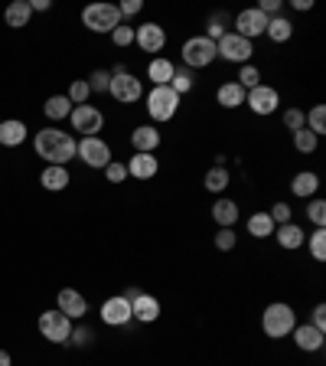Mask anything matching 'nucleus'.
Returning <instances> with one entry per match:
<instances>
[{"instance_id": "6ab92c4d", "label": "nucleus", "mask_w": 326, "mask_h": 366, "mask_svg": "<svg viewBox=\"0 0 326 366\" xmlns=\"http://www.w3.org/2000/svg\"><path fill=\"white\" fill-rule=\"evenodd\" d=\"M274 239L284 252H297V249H303V242H307V232H303V226H297V222H284V226L274 229Z\"/></svg>"}, {"instance_id": "c85d7f7f", "label": "nucleus", "mask_w": 326, "mask_h": 366, "mask_svg": "<svg viewBox=\"0 0 326 366\" xmlns=\"http://www.w3.org/2000/svg\"><path fill=\"white\" fill-rule=\"evenodd\" d=\"M43 112H46L49 122H62V118L72 114V102H69L65 95H49L46 105H43Z\"/></svg>"}, {"instance_id": "f3484780", "label": "nucleus", "mask_w": 326, "mask_h": 366, "mask_svg": "<svg viewBox=\"0 0 326 366\" xmlns=\"http://www.w3.org/2000/svg\"><path fill=\"white\" fill-rule=\"evenodd\" d=\"M160 128L157 124H140V128L130 131V144H134V154H157L160 147Z\"/></svg>"}, {"instance_id": "4be33fe9", "label": "nucleus", "mask_w": 326, "mask_h": 366, "mask_svg": "<svg viewBox=\"0 0 326 366\" xmlns=\"http://www.w3.org/2000/svg\"><path fill=\"white\" fill-rule=\"evenodd\" d=\"M173 72H176V65L167 56H154L147 63V79H150V85H170Z\"/></svg>"}, {"instance_id": "9b49d317", "label": "nucleus", "mask_w": 326, "mask_h": 366, "mask_svg": "<svg viewBox=\"0 0 326 366\" xmlns=\"http://www.w3.org/2000/svg\"><path fill=\"white\" fill-rule=\"evenodd\" d=\"M40 334L46 337L49 343H69L72 321L65 318L62 311H43V314H40Z\"/></svg>"}, {"instance_id": "e433bc0d", "label": "nucleus", "mask_w": 326, "mask_h": 366, "mask_svg": "<svg viewBox=\"0 0 326 366\" xmlns=\"http://www.w3.org/2000/svg\"><path fill=\"white\" fill-rule=\"evenodd\" d=\"M303 245H310V255H313V259L323 262L326 259V229H317Z\"/></svg>"}, {"instance_id": "3c124183", "label": "nucleus", "mask_w": 326, "mask_h": 366, "mask_svg": "<svg viewBox=\"0 0 326 366\" xmlns=\"http://www.w3.org/2000/svg\"><path fill=\"white\" fill-rule=\"evenodd\" d=\"M291 7L293 10H310L313 7V0H291Z\"/></svg>"}, {"instance_id": "39448f33", "label": "nucleus", "mask_w": 326, "mask_h": 366, "mask_svg": "<svg viewBox=\"0 0 326 366\" xmlns=\"http://www.w3.org/2000/svg\"><path fill=\"white\" fill-rule=\"evenodd\" d=\"M82 23L91 33H114V26L121 23L118 4H89L82 10Z\"/></svg>"}, {"instance_id": "de8ad7c7", "label": "nucleus", "mask_w": 326, "mask_h": 366, "mask_svg": "<svg viewBox=\"0 0 326 366\" xmlns=\"http://www.w3.org/2000/svg\"><path fill=\"white\" fill-rule=\"evenodd\" d=\"M91 330L89 327H72V334H69V343H72V347H89L91 343Z\"/></svg>"}, {"instance_id": "2eb2a0df", "label": "nucleus", "mask_w": 326, "mask_h": 366, "mask_svg": "<svg viewBox=\"0 0 326 366\" xmlns=\"http://www.w3.org/2000/svg\"><path fill=\"white\" fill-rule=\"evenodd\" d=\"M56 311H62L69 321H82L85 314H89V301H85V294H79L75 288H62V291L56 294Z\"/></svg>"}, {"instance_id": "7ed1b4c3", "label": "nucleus", "mask_w": 326, "mask_h": 366, "mask_svg": "<svg viewBox=\"0 0 326 366\" xmlns=\"http://www.w3.org/2000/svg\"><path fill=\"white\" fill-rule=\"evenodd\" d=\"M293 327H297V311L284 301L268 304L264 314H261V330H264L271 340H284V337H291Z\"/></svg>"}, {"instance_id": "0eeeda50", "label": "nucleus", "mask_w": 326, "mask_h": 366, "mask_svg": "<svg viewBox=\"0 0 326 366\" xmlns=\"http://www.w3.org/2000/svg\"><path fill=\"white\" fill-rule=\"evenodd\" d=\"M215 53H219V59H225V63L244 65V63H252V56H254V43H248L244 36L228 30L225 36L215 43Z\"/></svg>"}, {"instance_id": "a211bd4d", "label": "nucleus", "mask_w": 326, "mask_h": 366, "mask_svg": "<svg viewBox=\"0 0 326 366\" xmlns=\"http://www.w3.org/2000/svg\"><path fill=\"white\" fill-rule=\"evenodd\" d=\"M130 314H134V321H140V324H154V321H160V301H157L154 294L140 291L134 301H130Z\"/></svg>"}, {"instance_id": "6e6552de", "label": "nucleus", "mask_w": 326, "mask_h": 366, "mask_svg": "<svg viewBox=\"0 0 326 366\" xmlns=\"http://www.w3.org/2000/svg\"><path fill=\"white\" fill-rule=\"evenodd\" d=\"M75 157H79L85 167H91V171H105L108 163L114 161L111 147H108L101 138H82L79 144H75Z\"/></svg>"}, {"instance_id": "8fccbe9b", "label": "nucleus", "mask_w": 326, "mask_h": 366, "mask_svg": "<svg viewBox=\"0 0 326 366\" xmlns=\"http://www.w3.org/2000/svg\"><path fill=\"white\" fill-rule=\"evenodd\" d=\"M52 0H30V10H49Z\"/></svg>"}, {"instance_id": "a878e982", "label": "nucleus", "mask_w": 326, "mask_h": 366, "mask_svg": "<svg viewBox=\"0 0 326 366\" xmlns=\"http://www.w3.org/2000/svg\"><path fill=\"white\" fill-rule=\"evenodd\" d=\"M215 102H219L222 108H242L244 105V89L238 85V82H225V85H219V92H215Z\"/></svg>"}, {"instance_id": "20e7f679", "label": "nucleus", "mask_w": 326, "mask_h": 366, "mask_svg": "<svg viewBox=\"0 0 326 366\" xmlns=\"http://www.w3.org/2000/svg\"><path fill=\"white\" fill-rule=\"evenodd\" d=\"M108 95L121 105H134L144 98V82L137 75H130L124 65H114L111 69V85H108Z\"/></svg>"}, {"instance_id": "ea45409f", "label": "nucleus", "mask_w": 326, "mask_h": 366, "mask_svg": "<svg viewBox=\"0 0 326 366\" xmlns=\"http://www.w3.org/2000/svg\"><path fill=\"white\" fill-rule=\"evenodd\" d=\"M307 216H310V222H313L317 229H323L326 226V203H323V200H310Z\"/></svg>"}, {"instance_id": "9d476101", "label": "nucleus", "mask_w": 326, "mask_h": 366, "mask_svg": "<svg viewBox=\"0 0 326 366\" xmlns=\"http://www.w3.org/2000/svg\"><path fill=\"white\" fill-rule=\"evenodd\" d=\"M69 118H72V128L79 131L82 138H98V131L105 128V114L95 105H75Z\"/></svg>"}, {"instance_id": "c9c22d12", "label": "nucleus", "mask_w": 326, "mask_h": 366, "mask_svg": "<svg viewBox=\"0 0 326 366\" xmlns=\"http://www.w3.org/2000/svg\"><path fill=\"white\" fill-rule=\"evenodd\" d=\"M89 95H91V89H89V82H85V79H75L72 85H69V92H65V98H69L72 105H85V102H89Z\"/></svg>"}, {"instance_id": "4c0bfd02", "label": "nucleus", "mask_w": 326, "mask_h": 366, "mask_svg": "<svg viewBox=\"0 0 326 366\" xmlns=\"http://www.w3.org/2000/svg\"><path fill=\"white\" fill-rule=\"evenodd\" d=\"M85 82H89L91 92H98V95H101V92H108V85H111V72H108V69H95V72H91Z\"/></svg>"}, {"instance_id": "473e14b6", "label": "nucleus", "mask_w": 326, "mask_h": 366, "mask_svg": "<svg viewBox=\"0 0 326 366\" xmlns=\"http://www.w3.org/2000/svg\"><path fill=\"white\" fill-rule=\"evenodd\" d=\"M317 144H320V138L313 134V131H307V128L293 131V147H297L300 154H313V151H317Z\"/></svg>"}, {"instance_id": "aec40b11", "label": "nucleus", "mask_w": 326, "mask_h": 366, "mask_svg": "<svg viewBox=\"0 0 326 366\" xmlns=\"http://www.w3.org/2000/svg\"><path fill=\"white\" fill-rule=\"evenodd\" d=\"M160 173V161L154 154H134L128 161V177L134 180H154Z\"/></svg>"}, {"instance_id": "f704fd0d", "label": "nucleus", "mask_w": 326, "mask_h": 366, "mask_svg": "<svg viewBox=\"0 0 326 366\" xmlns=\"http://www.w3.org/2000/svg\"><path fill=\"white\" fill-rule=\"evenodd\" d=\"M170 89L176 92L179 98L186 95V92H193V72H189V69H176L173 79H170Z\"/></svg>"}, {"instance_id": "49530a36", "label": "nucleus", "mask_w": 326, "mask_h": 366, "mask_svg": "<svg viewBox=\"0 0 326 366\" xmlns=\"http://www.w3.org/2000/svg\"><path fill=\"white\" fill-rule=\"evenodd\" d=\"M140 10H144V0H121V4H118V14H121V20L137 16Z\"/></svg>"}, {"instance_id": "a19ab883", "label": "nucleus", "mask_w": 326, "mask_h": 366, "mask_svg": "<svg viewBox=\"0 0 326 366\" xmlns=\"http://www.w3.org/2000/svg\"><path fill=\"white\" fill-rule=\"evenodd\" d=\"M225 33H228V30H225V16L215 14V16L209 20V30H206L203 36H206V40H212V43H219L222 36H225Z\"/></svg>"}, {"instance_id": "c03bdc74", "label": "nucleus", "mask_w": 326, "mask_h": 366, "mask_svg": "<svg viewBox=\"0 0 326 366\" xmlns=\"http://www.w3.org/2000/svg\"><path fill=\"white\" fill-rule=\"evenodd\" d=\"M235 242H238L235 229H219V232H215V249H219V252H232Z\"/></svg>"}, {"instance_id": "dca6fc26", "label": "nucleus", "mask_w": 326, "mask_h": 366, "mask_svg": "<svg viewBox=\"0 0 326 366\" xmlns=\"http://www.w3.org/2000/svg\"><path fill=\"white\" fill-rule=\"evenodd\" d=\"M291 337H293V347H297V350H303V353L323 350V340H326V334H323V330H317L313 324H297L291 330Z\"/></svg>"}, {"instance_id": "cd10ccee", "label": "nucleus", "mask_w": 326, "mask_h": 366, "mask_svg": "<svg viewBox=\"0 0 326 366\" xmlns=\"http://www.w3.org/2000/svg\"><path fill=\"white\" fill-rule=\"evenodd\" d=\"M264 36H268L271 43H277V46H281V43H287V40L293 36V23L287 20V16H271Z\"/></svg>"}, {"instance_id": "5701e85b", "label": "nucleus", "mask_w": 326, "mask_h": 366, "mask_svg": "<svg viewBox=\"0 0 326 366\" xmlns=\"http://www.w3.org/2000/svg\"><path fill=\"white\" fill-rule=\"evenodd\" d=\"M40 183H43V190H49V193H62V190L72 183V177H69L65 167H52V163H46V171L40 173Z\"/></svg>"}, {"instance_id": "4468645a", "label": "nucleus", "mask_w": 326, "mask_h": 366, "mask_svg": "<svg viewBox=\"0 0 326 366\" xmlns=\"http://www.w3.org/2000/svg\"><path fill=\"white\" fill-rule=\"evenodd\" d=\"M134 43L144 53H160L167 46V30L160 23H140V26H134Z\"/></svg>"}, {"instance_id": "b1692460", "label": "nucleus", "mask_w": 326, "mask_h": 366, "mask_svg": "<svg viewBox=\"0 0 326 366\" xmlns=\"http://www.w3.org/2000/svg\"><path fill=\"white\" fill-rule=\"evenodd\" d=\"M26 141V124L20 118L0 122V147H20Z\"/></svg>"}, {"instance_id": "09e8293b", "label": "nucleus", "mask_w": 326, "mask_h": 366, "mask_svg": "<svg viewBox=\"0 0 326 366\" xmlns=\"http://www.w3.org/2000/svg\"><path fill=\"white\" fill-rule=\"evenodd\" d=\"M310 324L326 334V304H317V308H313V318H310Z\"/></svg>"}, {"instance_id": "37998d69", "label": "nucleus", "mask_w": 326, "mask_h": 366, "mask_svg": "<svg viewBox=\"0 0 326 366\" xmlns=\"http://www.w3.org/2000/svg\"><path fill=\"white\" fill-rule=\"evenodd\" d=\"M105 180H108V183H124V180H128V163L111 161L105 167Z\"/></svg>"}, {"instance_id": "ddd939ff", "label": "nucleus", "mask_w": 326, "mask_h": 366, "mask_svg": "<svg viewBox=\"0 0 326 366\" xmlns=\"http://www.w3.org/2000/svg\"><path fill=\"white\" fill-rule=\"evenodd\" d=\"M101 321H105L108 327H128L130 321H134V314H130V301L124 298V294H111V298H105V304H101Z\"/></svg>"}, {"instance_id": "f8f14e48", "label": "nucleus", "mask_w": 326, "mask_h": 366, "mask_svg": "<svg viewBox=\"0 0 326 366\" xmlns=\"http://www.w3.org/2000/svg\"><path fill=\"white\" fill-rule=\"evenodd\" d=\"M264 30H268V16L261 14L258 7H248L235 16V30L232 33H238V36H244L248 43H254L258 36H264Z\"/></svg>"}, {"instance_id": "412c9836", "label": "nucleus", "mask_w": 326, "mask_h": 366, "mask_svg": "<svg viewBox=\"0 0 326 366\" xmlns=\"http://www.w3.org/2000/svg\"><path fill=\"white\" fill-rule=\"evenodd\" d=\"M238 216H242V210H238V203L228 200V196L215 200V206H212V220L219 222V229H235Z\"/></svg>"}, {"instance_id": "7c9ffc66", "label": "nucleus", "mask_w": 326, "mask_h": 366, "mask_svg": "<svg viewBox=\"0 0 326 366\" xmlns=\"http://www.w3.org/2000/svg\"><path fill=\"white\" fill-rule=\"evenodd\" d=\"M248 232H252L254 239L274 236V222H271L268 212H254V216H248Z\"/></svg>"}, {"instance_id": "423d86ee", "label": "nucleus", "mask_w": 326, "mask_h": 366, "mask_svg": "<svg viewBox=\"0 0 326 366\" xmlns=\"http://www.w3.org/2000/svg\"><path fill=\"white\" fill-rule=\"evenodd\" d=\"M215 59H219L215 43L206 40V36H189L183 43V63H186V69H209Z\"/></svg>"}, {"instance_id": "bb28decb", "label": "nucleus", "mask_w": 326, "mask_h": 366, "mask_svg": "<svg viewBox=\"0 0 326 366\" xmlns=\"http://www.w3.org/2000/svg\"><path fill=\"white\" fill-rule=\"evenodd\" d=\"M320 190V177L313 171H300L297 177L291 180V193L300 196V200H307V196H313Z\"/></svg>"}, {"instance_id": "1a4fd4ad", "label": "nucleus", "mask_w": 326, "mask_h": 366, "mask_svg": "<svg viewBox=\"0 0 326 366\" xmlns=\"http://www.w3.org/2000/svg\"><path fill=\"white\" fill-rule=\"evenodd\" d=\"M244 105L252 108L254 114H261V118H268V114H274L277 108H281V92L274 89V85H254V89L244 92Z\"/></svg>"}, {"instance_id": "5fc2aeb1", "label": "nucleus", "mask_w": 326, "mask_h": 366, "mask_svg": "<svg viewBox=\"0 0 326 366\" xmlns=\"http://www.w3.org/2000/svg\"><path fill=\"white\" fill-rule=\"evenodd\" d=\"M0 122H4V118H0Z\"/></svg>"}, {"instance_id": "79ce46f5", "label": "nucleus", "mask_w": 326, "mask_h": 366, "mask_svg": "<svg viewBox=\"0 0 326 366\" xmlns=\"http://www.w3.org/2000/svg\"><path fill=\"white\" fill-rule=\"evenodd\" d=\"M111 40H114V46L128 49L130 43H134V26H128V23H118V26H114V33H111Z\"/></svg>"}, {"instance_id": "2f4dec72", "label": "nucleus", "mask_w": 326, "mask_h": 366, "mask_svg": "<svg viewBox=\"0 0 326 366\" xmlns=\"http://www.w3.org/2000/svg\"><path fill=\"white\" fill-rule=\"evenodd\" d=\"M307 114V131H313V134H326V105H313L310 112H303Z\"/></svg>"}, {"instance_id": "f03ea898", "label": "nucleus", "mask_w": 326, "mask_h": 366, "mask_svg": "<svg viewBox=\"0 0 326 366\" xmlns=\"http://www.w3.org/2000/svg\"><path fill=\"white\" fill-rule=\"evenodd\" d=\"M179 102H183V98H179L170 85H150V92L144 95V108H147V114H150V122H157V124L173 122L179 112Z\"/></svg>"}, {"instance_id": "72a5a7b5", "label": "nucleus", "mask_w": 326, "mask_h": 366, "mask_svg": "<svg viewBox=\"0 0 326 366\" xmlns=\"http://www.w3.org/2000/svg\"><path fill=\"white\" fill-rule=\"evenodd\" d=\"M238 85H242V89L244 92H248V89H254V85H261V69H258V65H254V63H244L242 65V72H238Z\"/></svg>"}, {"instance_id": "864d4df0", "label": "nucleus", "mask_w": 326, "mask_h": 366, "mask_svg": "<svg viewBox=\"0 0 326 366\" xmlns=\"http://www.w3.org/2000/svg\"><path fill=\"white\" fill-rule=\"evenodd\" d=\"M13 363V360H10V353L7 350H0V366H10Z\"/></svg>"}, {"instance_id": "f257e3e1", "label": "nucleus", "mask_w": 326, "mask_h": 366, "mask_svg": "<svg viewBox=\"0 0 326 366\" xmlns=\"http://www.w3.org/2000/svg\"><path fill=\"white\" fill-rule=\"evenodd\" d=\"M75 144H79V141H75L69 131H59V128H43V131H36V138H33L36 157H43V161L52 163V167H65V163L72 161Z\"/></svg>"}, {"instance_id": "393cba45", "label": "nucleus", "mask_w": 326, "mask_h": 366, "mask_svg": "<svg viewBox=\"0 0 326 366\" xmlns=\"http://www.w3.org/2000/svg\"><path fill=\"white\" fill-rule=\"evenodd\" d=\"M30 16H33L30 0H13V4L4 10V20H7L10 30H23V26L30 23Z\"/></svg>"}, {"instance_id": "603ef678", "label": "nucleus", "mask_w": 326, "mask_h": 366, "mask_svg": "<svg viewBox=\"0 0 326 366\" xmlns=\"http://www.w3.org/2000/svg\"><path fill=\"white\" fill-rule=\"evenodd\" d=\"M137 294H140V288H134V285H130V288H124V298H128V301H134Z\"/></svg>"}, {"instance_id": "58836bf2", "label": "nucleus", "mask_w": 326, "mask_h": 366, "mask_svg": "<svg viewBox=\"0 0 326 366\" xmlns=\"http://www.w3.org/2000/svg\"><path fill=\"white\" fill-rule=\"evenodd\" d=\"M284 128L291 131V134L293 131H300V128H307V114H303L300 108H287L284 112Z\"/></svg>"}, {"instance_id": "a18cd8bd", "label": "nucleus", "mask_w": 326, "mask_h": 366, "mask_svg": "<svg viewBox=\"0 0 326 366\" xmlns=\"http://www.w3.org/2000/svg\"><path fill=\"white\" fill-rule=\"evenodd\" d=\"M268 216H271V222H274V229H277V226H284V222H293V220H291L293 210H291L287 203H274V206H271Z\"/></svg>"}, {"instance_id": "c756f323", "label": "nucleus", "mask_w": 326, "mask_h": 366, "mask_svg": "<svg viewBox=\"0 0 326 366\" xmlns=\"http://www.w3.org/2000/svg\"><path fill=\"white\" fill-rule=\"evenodd\" d=\"M228 183H232L228 167H209V171H206V190H209V193H225Z\"/></svg>"}]
</instances>
